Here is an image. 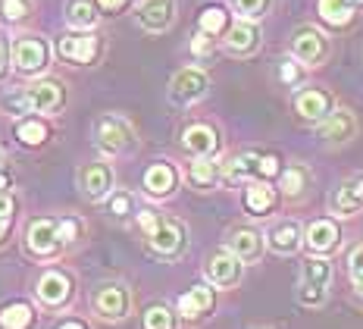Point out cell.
<instances>
[{"label":"cell","instance_id":"cell-1","mask_svg":"<svg viewBox=\"0 0 363 329\" xmlns=\"http://www.w3.org/2000/svg\"><path fill=\"white\" fill-rule=\"evenodd\" d=\"M138 223L145 229L147 244L154 254L179 257L182 251H185V229H182V223H176V220H163V217H157V213L145 210V213H138Z\"/></svg>","mask_w":363,"mask_h":329},{"label":"cell","instance_id":"cell-2","mask_svg":"<svg viewBox=\"0 0 363 329\" xmlns=\"http://www.w3.org/2000/svg\"><path fill=\"white\" fill-rule=\"evenodd\" d=\"M6 107L22 110V113H54L63 107V85H60V82H50V79L35 82L32 88L6 97Z\"/></svg>","mask_w":363,"mask_h":329},{"label":"cell","instance_id":"cell-3","mask_svg":"<svg viewBox=\"0 0 363 329\" xmlns=\"http://www.w3.org/2000/svg\"><path fill=\"white\" fill-rule=\"evenodd\" d=\"M329 53H332V41L320 32V28H313V26L294 28V35H291V57L298 60V63H304L307 70H313V66L326 63Z\"/></svg>","mask_w":363,"mask_h":329},{"label":"cell","instance_id":"cell-4","mask_svg":"<svg viewBox=\"0 0 363 329\" xmlns=\"http://www.w3.org/2000/svg\"><path fill=\"white\" fill-rule=\"evenodd\" d=\"M320 126V139L329 144V148H342V144H351L357 139L360 132V122L354 117L351 110H345V107H332V113L323 122H316Z\"/></svg>","mask_w":363,"mask_h":329},{"label":"cell","instance_id":"cell-5","mask_svg":"<svg viewBox=\"0 0 363 329\" xmlns=\"http://www.w3.org/2000/svg\"><path fill=\"white\" fill-rule=\"evenodd\" d=\"M207 88H210V79H207V72L198 70V66H188V70H179L176 75H172V82H169V101L172 104H194V101H201L203 95H207Z\"/></svg>","mask_w":363,"mask_h":329},{"label":"cell","instance_id":"cell-6","mask_svg":"<svg viewBox=\"0 0 363 329\" xmlns=\"http://www.w3.org/2000/svg\"><path fill=\"white\" fill-rule=\"evenodd\" d=\"M94 139L107 154H123L135 144V132L125 119L119 117H101L94 126Z\"/></svg>","mask_w":363,"mask_h":329},{"label":"cell","instance_id":"cell-7","mask_svg":"<svg viewBox=\"0 0 363 329\" xmlns=\"http://www.w3.org/2000/svg\"><path fill=\"white\" fill-rule=\"evenodd\" d=\"M128 308H132V295H128L125 286H119V282H107V286H101L94 292V311L97 317L104 320H123Z\"/></svg>","mask_w":363,"mask_h":329},{"label":"cell","instance_id":"cell-8","mask_svg":"<svg viewBox=\"0 0 363 329\" xmlns=\"http://www.w3.org/2000/svg\"><path fill=\"white\" fill-rule=\"evenodd\" d=\"M241 273H245V264L232 251H216L207 260V279L216 288H235L241 282Z\"/></svg>","mask_w":363,"mask_h":329},{"label":"cell","instance_id":"cell-9","mask_svg":"<svg viewBox=\"0 0 363 329\" xmlns=\"http://www.w3.org/2000/svg\"><path fill=\"white\" fill-rule=\"evenodd\" d=\"M335 107V97L326 88H304L294 97V110L304 122H323Z\"/></svg>","mask_w":363,"mask_h":329},{"label":"cell","instance_id":"cell-10","mask_svg":"<svg viewBox=\"0 0 363 329\" xmlns=\"http://www.w3.org/2000/svg\"><path fill=\"white\" fill-rule=\"evenodd\" d=\"M329 207L338 217H354L363 210V173H354L338 185V191L329 198Z\"/></svg>","mask_w":363,"mask_h":329},{"label":"cell","instance_id":"cell-11","mask_svg":"<svg viewBox=\"0 0 363 329\" xmlns=\"http://www.w3.org/2000/svg\"><path fill=\"white\" fill-rule=\"evenodd\" d=\"M13 63L19 72H41L48 66V44L41 38H19L13 44Z\"/></svg>","mask_w":363,"mask_h":329},{"label":"cell","instance_id":"cell-12","mask_svg":"<svg viewBox=\"0 0 363 329\" xmlns=\"http://www.w3.org/2000/svg\"><path fill=\"white\" fill-rule=\"evenodd\" d=\"M79 185L85 191L88 201H104L113 191V170L107 163H88L79 173Z\"/></svg>","mask_w":363,"mask_h":329},{"label":"cell","instance_id":"cell-13","mask_svg":"<svg viewBox=\"0 0 363 329\" xmlns=\"http://www.w3.org/2000/svg\"><path fill=\"white\" fill-rule=\"evenodd\" d=\"M229 251L241 264H257L263 257V251H267V239L257 229H247V226L235 229V232H229Z\"/></svg>","mask_w":363,"mask_h":329},{"label":"cell","instance_id":"cell-14","mask_svg":"<svg viewBox=\"0 0 363 329\" xmlns=\"http://www.w3.org/2000/svg\"><path fill=\"white\" fill-rule=\"evenodd\" d=\"M176 19V0H145L138 6V22L145 32H166Z\"/></svg>","mask_w":363,"mask_h":329},{"label":"cell","instance_id":"cell-15","mask_svg":"<svg viewBox=\"0 0 363 329\" xmlns=\"http://www.w3.org/2000/svg\"><path fill=\"white\" fill-rule=\"evenodd\" d=\"M301 242L307 244L313 254H329V251L338 248V242H342V232H338V226L332 223V220H313L304 235H301Z\"/></svg>","mask_w":363,"mask_h":329},{"label":"cell","instance_id":"cell-16","mask_svg":"<svg viewBox=\"0 0 363 329\" xmlns=\"http://www.w3.org/2000/svg\"><path fill=\"white\" fill-rule=\"evenodd\" d=\"M260 48V28L247 19H238L235 26H229L225 32V50L235 53V57H251Z\"/></svg>","mask_w":363,"mask_h":329},{"label":"cell","instance_id":"cell-17","mask_svg":"<svg viewBox=\"0 0 363 329\" xmlns=\"http://www.w3.org/2000/svg\"><path fill=\"white\" fill-rule=\"evenodd\" d=\"M60 57L72 60V63H91L97 53V35L91 32H72V35H63L57 44Z\"/></svg>","mask_w":363,"mask_h":329},{"label":"cell","instance_id":"cell-18","mask_svg":"<svg viewBox=\"0 0 363 329\" xmlns=\"http://www.w3.org/2000/svg\"><path fill=\"white\" fill-rule=\"evenodd\" d=\"M28 251H35V254H54L60 248V235H57V223L54 220H35L32 226H28Z\"/></svg>","mask_w":363,"mask_h":329},{"label":"cell","instance_id":"cell-19","mask_svg":"<svg viewBox=\"0 0 363 329\" xmlns=\"http://www.w3.org/2000/svg\"><path fill=\"white\" fill-rule=\"evenodd\" d=\"M276 188L269 185L267 179H251L245 188V207L247 213H254V217H263V213H269L276 207Z\"/></svg>","mask_w":363,"mask_h":329},{"label":"cell","instance_id":"cell-20","mask_svg":"<svg viewBox=\"0 0 363 329\" xmlns=\"http://www.w3.org/2000/svg\"><path fill=\"white\" fill-rule=\"evenodd\" d=\"M182 144H185V151H188V154H194V157H213L219 139H216V132L210 126L198 122V126H188L185 129Z\"/></svg>","mask_w":363,"mask_h":329},{"label":"cell","instance_id":"cell-21","mask_svg":"<svg viewBox=\"0 0 363 329\" xmlns=\"http://www.w3.org/2000/svg\"><path fill=\"white\" fill-rule=\"evenodd\" d=\"M38 298H41L44 304H48V308H60V304L66 301V298H69V279L63 276V273H57V270H50V273H44L41 279H38Z\"/></svg>","mask_w":363,"mask_h":329},{"label":"cell","instance_id":"cell-22","mask_svg":"<svg viewBox=\"0 0 363 329\" xmlns=\"http://www.w3.org/2000/svg\"><path fill=\"white\" fill-rule=\"evenodd\" d=\"M267 242L276 254H294L301 248V226L294 220H282V223H276L269 229Z\"/></svg>","mask_w":363,"mask_h":329},{"label":"cell","instance_id":"cell-23","mask_svg":"<svg viewBox=\"0 0 363 329\" xmlns=\"http://www.w3.org/2000/svg\"><path fill=\"white\" fill-rule=\"evenodd\" d=\"M176 185H179V173L172 170L169 163H154L145 173V188H147V195H154V198H166Z\"/></svg>","mask_w":363,"mask_h":329},{"label":"cell","instance_id":"cell-24","mask_svg":"<svg viewBox=\"0 0 363 329\" xmlns=\"http://www.w3.org/2000/svg\"><path fill=\"white\" fill-rule=\"evenodd\" d=\"M210 308H213V288L210 286H194L179 298V313L188 320L201 317V313H207Z\"/></svg>","mask_w":363,"mask_h":329},{"label":"cell","instance_id":"cell-25","mask_svg":"<svg viewBox=\"0 0 363 329\" xmlns=\"http://www.w3.org/2000/svg\"><path fill=\"white\" fill-rule=\"evenodd\" d=\"M279 182H282L285 198H301L310 185V170L304 163H289L285 170H279Z\"/></svg>","mask_w":363,"mask_h":329},{"label":"cell","instance_id":"cell-26","mask_svg":"<svg viewBox=\"0 0 363 329\" xmlns=\"http://www.w3.org/2000/svg\"><path fill=\"white\" fill-rule=\"evenodd\" d=\"M225 179L232 182H251V179H260V154H241V157H232L225 163Z\"/></svg>","mask_w":363,"mask_h":329},{"label":"cell","instance_id":"cell-27","mask_svg":"<svg viewBox=\"0 0 363 329\" xmlns=\"http://www.w3.org/2000/svg\"><path fill=\"white\" fill-rule=\"evenodd\" d=\"M219 176H223V170L210 157H198L191 163V170H188V179H191L194 188H213L219 182Z\"/></svg>","mask_w":363,"mask_h":329},{"label":"cell","instance_id":"cell-28","mask_svg":"<svg viewBox=\"0 0 363 329\" xmlns=\"http://www.w3.org/2000/svg\"><path fill=\"white\" fill-rule=\"evenodd\" d=\"M66 22H69L72 28H79V32H85V28H94L97 26V10L91 0H72L69 10H66Z\"/></svg>","mask_w":363,"mask_h":329},{"label":"cell","instance_id":"cell-29","mask_svg":"<svg viewBox=\"0 0 363 329\" xmlns=\"http://www.w3.org/2000/svg\"><path fill=\"white\" fill-rule=\"evenodd\" d=\"M332 260L326 257H310L307 264H304V273H301V282H310V286H323V288H329V282H332Z\"/></svg>","mask_w":363,"mask_h":329},{"label":"cell","instance_id":"cell-30","mask_svg":"<svg viewBox=\"0 0 363 329\" xmlns=\"http://www.w3.org/2000/svg\"><path fill=\"white\" fill-rule=\"evenodd\" d=\"M320 16L329 22V26L342 28L354 19V6L347 0H320Z\"/></svg>","mask_w":363,"mask_h":329},{"label":"cell","instance_id":"cell-31","mask_svg":"<svg viewBox=\"0 0 363 329\" xmlns=\"http://www.w3.org/2000/svg\"><path fill=\"white\" fill-rule=\"evenodd\" d=\"M32 323V308L28 304H10L0 313V326L4 329H26Z\"/></svg>","mask_w":363,"mask_h":329},{"label":"cell","instance_id":"cell-32","mask_svg":"<svg viewBox=\"0 0 363 329\" xmlns=\"http://www.w3.org/2000/svg\"><path fill=\"white\" fill-rule=\"evenodd\" d=\"M16 139L22 144H41L48 139V126H44L41 119H22L16 126Z\"/></svg>","mask_w":363,"mask_h":329},{"label":"cell","instance_id":"cell-33","mask_svg":"<svg viewBox=\"0 0 363 329\" xmlns=\"http://www.w3.org/2000/svg\"><path fill=\"white\" fill-rule=\"evenodd\" d=\"M201 32L210 35V38L225 32V13L219 10V6H207V10L201 13Z\"/></svg>","mask_w":363,"mask_h":329},{"label":"cell","instance_id":"cell-34","mask_svg":"<svg viewBox=\"0 0 363 329\" xmlns=\"http://www.w3.org/2000/svg\"><path fill=\"white\" fill-rule=\"evenodd\" d=\"M172 326H176V317H172V311L166 308V304H154V308H147L145 329H172Z\"/></svg>","mask_w":363,"mask_h":329},{"label":"cell","instance_id":"cell-35","mask_svg":"<svg viewBox=\"0 0 363 329\" xmlns=\"http://www.w3.org/2000/svg\"><path fill=\"white\" fill-rule=\"evenodd\" d=\"M326 298H329V288H323V286H310V282H301L298 286V301L304 308H323Z\"/></svg>","mask_w":363,"mask_h":329},{"label":"cell","instance_id":"cell-36","mask_svg":"<svg viewBox=\"0 0 363 329\" xmlns=\"http://www.w3.org/2000/svg\"><path fill=\"white\" fill-rule=\"evenodd\" d=\"M269 4H272V0H235V10H238V16H241V19L257 22V19L267 16Z\"/></svg>","mask_w":363,"mask_h":329},{"label":"cell","instance_id":"cell-37","mask_svg":"<svg viewBox=\"0 0 363 329\" xmlns=\"http://www.w3.org/2000/svg\"><path fill=\"white\" fill-rule=\"evenodd\" d=\"M304 75H307V66L298 63L294 57L282 60V66H279V79H282L285 85H301V82H304Z\"/></svg>","mask_w":363,"mask_h":329},{"label":"cell","instance_id":"cell-38","mask_svg":"<svg viewBox=\"0 0 363 329\" xmlns=\"http://www.w3.org/2000/svg\"><path fill=\"white\" fill-rule=\"evenodd\" d=\"M28 0H0V16H4L6 22H16L22 16H28Z\"/></svg>","mask_w":363,"mask_h":329},{"label":"cell","instance_id":"cell-39","mask_svg":"<svg viewBox=\"0 0 363 329\" xmlns=\"http://www.w3.org/2000/svg\"><path fill=\"white\" fill-rule=\"evenodd\" d=\"M110 213H116V217H128V213H132V195H128V191H116V195H110Z\"/></svg>","mask_w":363,"mask_h":329},{"label":"cell","instance_id":"cell-40","mask_svg":"<svg viewBox=\"0 0 363 329\" xmlns=\"http://www.w3.org/2000/svg\"><path fill=\"white\" fill-rule=\"evenodd\" d=\"M10 213H13V204L6 195H0V239L6 235V229H10Z\"/></svg>","mask_w":363,"mask_h":329},{"label":"cell","instance_id":"cell-41","mask_svg":"<svg viewBox=\"0 0 363 329\" xmlns=\"http://www.w3.org/2000/svg\"><path fill=\"white\" fill-rule=\"evenodd\" d=\"M57 235H60V242H72L79 235V223L75 220H63V223H57Z\"/></svg>","mask_w":363,"mask_h":329},{"label":"cell","instance_id":"cell-42","mask_svg":"<svg viewBox=\"0 0 363 329\" xmlns=\"http://www.w3.org/2000/svg\"><path fill=\"white\" fill-rule=\"evenodd\" d=\"M269 176H279V160L272 154L260 157V179H269Z\"/></svg>","mask_w":363,"mask_h":329},{"label":"cell","instance_id":"cell-43","mask_svg":"<svg viewBox=\"0 0 363 329\" xmlns=\"http://www.w3.org/2000/svg\"><path fill=\"white\" fill-rule=\"evenodd\" d=\"M210 48H213V44H210V35H203V32L191 41V50L198 53V57H203V53H210Z\"/></svg>","mask_w":363,"mask_h":329},{"label":"cell","instance_id":"cell-44","mask_svg":"<svg viewBox=\"0 0 363 329\" xmlns=\"http://www.w3.org/2000/svg\"><path fill=\"white\" fill-rule=\"evenodd\" d=\"M97 4H101V10H119V6H125V0H97Z\"/></svg>","mask_w":363,"mask_h":329},{"label":"cell","instance_id":"cell-45","mask_svg":"<svg viewBox=\"0 0 363 329\" xmlns=\"http://www.w3.org/2000/svg\"><path fill=\"white\" fill-rule=\"evenodd\" d=\"M60 329H85V326H82V323H75V320H69V323H63Z\"/></svg>","mask_w":363,"mask_h":329},{"label":"cell","instance_id":"cell-46","mask_svg":"<svg viewBox=\"0 0 363 329\" xmlns=\"http://www.w3.org/2000/svg\"><path fill=\"white\" fill-rule=\"evenodd\" d=\"M347 4H351L354 10H357V6H363V0H347Z\"/></svg>","mask_w":363,"mask_h":329},{"label":"cell","instance_id":"cell-47","mask_svg":"<svg viewBox=\"0 0 363 329\" xmlns=\"http://www.w3.org/2000/svg\"><path fill=\"white\" fill-rule=\"evenodd\" d=\"M0 72H4V48H0Z\"/></svg>","mask_w":363,"mask_h":329},{"label":"cell","instance_id":"cell-48","mask_svg":"<svg viewBox=\"0 0 363 329\" xmlns=\"http://www.w3.org/2000/svg\"><path fill=\"white\" fill-rule=\"evenodd\" d=\"M0 163H4V151H0Z\"/></svg>","mask_w":363,"mask_h":329}]
</instances>
